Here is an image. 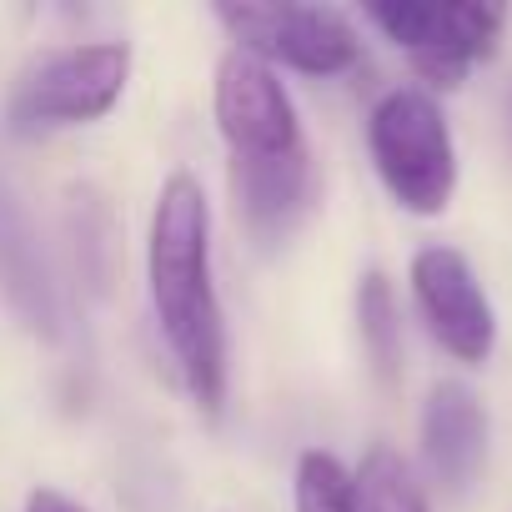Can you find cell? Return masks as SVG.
I'll list each match as a JSON object with an SVG mask.
<instances>
[{"label":"cell","mask_w":512,"mask_h":512,"mask_svg":"<svg viewBox=\"0 0 512 512\" xmlns=\"http://www.w3.org/2000/svg\"><path fill=\"white\" fill-rule=\"evenodd\" d=\"M297 512H362L357 472H347L332 452L312 447L297 457Z\"/></svg>","instance_id":"7c38bea8"},{"label":"cell","mask_w":512,"mask_h":512,"mask_svg":"<svg viewBox=\"0 0 512 512\" xmlns=\"http://www.w3.org/2000/svg\"><path fill=\"white\" fill-rule=\"evenodd\" d=\"M397 51H407L412 71L427 86L457 91L477 61H487L507 31L502 6L482 0H377L362 11Z\"/></svg>","instance_id":"277c9868"},{"label":"cell","mask_w":512,"mask_h":512,"mask_svg":"<svg viewBox=\"0 0 512 512\" xmlns=\"http://www.w3.org/2000/svg\"><path fill=\"white\" fill-rule=\"evenodd\" d=\"M422 462L432 482L462 497L487 462V407L462 382H437L422 402Z\"/></svg>","instance_id":"ba28073f"},{"label":"cell","mask_w":512,"mask_h":512,"mask_svg":"<svg viewBox=\"0 0 512 512\" xmlns=\"http://www.w3.org/2000/svg\"><path fill=\"white\" fill-rule=\"evenodd\" d=\"M357 322H362V347L372 357V367L382 377L397 372L402 362V322H397V297H392V282L382 272H367L362 277V292H357Z\"/></svg>","instance_id":"8fae6325"},{"label":"cell","mask_w":512,"mask_h":512,"mask_svg":"<svg viewBox=\"0 0 512 512\" xmlns=\"http://www.w3.org/2000/svg\"><path fill=\"white\" fill-rule=\"evenodd\" d=\"M412 302L422 327L432 332V342L462 362V367H482L497 347V317L492 302L472 272V262L457 246H422L412 256Z\"/></svg>","instance_id":"52a82bcc"},{"label":"cell","mask_w":512,"mask_h":512,"mask_svg":"<svg viewBox=\"0 0 512 512\" xmlns=\"http://www.w3.org/2000/svg\"><path fill=\"white\" fill-rule=\"evenodd\" d=\"M26 512H86V507L71 502V497L56 492V487H36V492L26 497Z\"/></svg>","instance_id":"4fadbf2b"},{"label":"cell","mask_w":512,"mask_h":512,"mask_svg":"<svg viewBox=\"0 0 512 512\" xmlns=\"http://www.w3.org/2000/svg\"><path fill=\"white\" fill-rule=\"evenodd\" d=\"M357 502H362V512H432L427 507V487L417 482L407 457L392 452V447H372L362 457V467H357Z\"/></svg>","instance_id":"30bf717a"},{"label":"cell","mask_w":512,"mask_h":512,"mask_svg":"<svg viewBox=\"0 0 512 512\" xmlns=\"http://www.w3.org/2000/svg\"><path fill=\"white\" fill-rule=\"evenodd\" d=\"M126 81H131L126 46H116V41L66 46L21 76V86L6 106V121L16 136H36V131H56V126H91L121 101Z\"/></svg>","instance_id":"5b68a950"},{"label":"cell","mask_w":512,"mask_h":512,"mask_svg":"<svg viewBox=\"0 0 512 512\" xmlns=\"http://www.w3.org/2000/svg\"><path fill=\"white\" fill-rule=\"evenodd\" d=\"M216 21L231 31L236 51H251L272 71L342 76L362 56L352 21L332 6H216Z\"/></svg>","instance_id":"8992f818"},{"label":"cell","mask_w":512,"mask_h":512,"mask_svg":"<svg viewBox=\"0 0 512 512\" xmlns=\"http://www.w3.org/2000/svg\"><path fill=\"white\" fill-rule=\"evenodd\" d=\"M367 151L392 191V201L412 216H442L457 191V146L442 106L422 86L387 91L367 116Z\"/></svg>","instance_id":"3957f363"},{"label":"cell","mask_w":512,"mask_h":512,"mask_svg":"<svg viewBox=\"0 0 512 512\" xmlns=\"http://www.w3.org/2000/svg\"><path fill=\"white\" fill-rule=\"evenodd\" d=\"M146 287L161 342L191 402L216 417L226 402V317L211 282V201L186 171H171L156 191L146 236Z\"/></svg>","instance_id":"6da1fadb"},{"label":"cell","mask_w":512,"mask_h":512,"mask_svg":"<svg viewBox=\"0 0 512 512\" xmlns=\"http://www.w3.org/2000/svg\"><path fill=\"white\" fill-rule=\"evenodd\" d=\"M211 106L231 151V186L246 231L256 241H282L312 201V151L282 76L231 46L216 66Z\"/></svg>","instance_id":"7a4b0ae2"},{"label":"cell","mask_w":512,"mask_h":512,"mask_svg":"<svg viewBox=\"0 0 512 512\" xmlns=\"http://www.w3.org/2000/svg\"><path fill=\"white\" fill-rule=\"evenodd\" d=\"M0 282H6V297L36 332H46V337L56 332L61 312H56V287L46 272V256H41V241L31 236L26 216L11 206V196H0Z\"/></svg>","instance_id":"9c48e42d"}]
</instances>
